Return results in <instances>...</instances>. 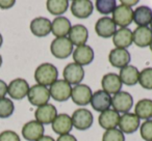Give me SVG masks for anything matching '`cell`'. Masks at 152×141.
Segmentation results:
<instances>
[{
  "mask_svg": "<svg viewBox=\"0 0 152 141\" xmlns=\"http://www.w3.org/2000/svg\"><path fill=\"white\" fill-rule=\"evenodd\" d=\"M47 11L53 16H61L67 12L69 7L68 0H48L46 2Z\"/></svg>",
  "mask_w": 152,
  "mask_h": 141,
  "instance_id": "cell-30",
  "label": "cell"
},
{
  "mask_svg": "<svg viewBox=\"0 0 152 141\" xmlns=\"http://www.w3.org/2000/svg\"><path fill=\"white\" fill-rule=\"evenodd\" d=\"M0 141H20V137L14 131H3L0 133Z\"/></svg>",
  "mask_w": 152,
  "mask_h": 141,
  "instance_id": "cell-36",
  "label": "cell"
},
{
  "mask_svg": "<svg viewBox=\"0 0 152 141\" xmlns=\"http://www.w3.org/2000/svg\"><path fill=\"white\" fill-rule=\"evenodd\" d=\"M113 43L119 49H126L132 44V31L129 28H120L115 32Z\"/></svg>",
  "mask_w": 152,
  "mask_h": 141,
  "instance_id": "cell-23",
  "label": "cell"
},
{
  "mask_svg": "<svg viewBox=\"0 0 152 141\" xmlns=\"http://www.w3.org/2000/svg\"><path fill=\"white\" fill-rule=\"evenodd\" d=\"M89 38V31L86 26L81 24H76L72 26L69 31V40L73 44V46H83L86 45Z\"/></svg>",
  "mask_w": 152,
  "mask_h": 141,
  "instance_id": "cell-21",
  "label": "cell"
},
{
  "mask_svg": "<svg viewBox=\"0 0 152 141\" xmlns=\"http://www.w3.org/2000/svg\"><path fill=\"white\" fill-rule=\"evenodd\" d=\"M113 21L116 26L121 28H127L133 21V9L126 5H117L113 12Z\"/></svg>",
  "mask_w": 152,
  "mask_h": 141,
  "instance_id": "cell-5",
  "label": "cell"
},
{
  "mask_svg": "<svg viewBox=\"0 0 152 141\" xmlns=\"http://www.w3.org/2000/svg\"><path fill=\"white\" fill-rule=\"evenodd\" d=\"M133 105V99L127 91H120L112 98V106L119 113H128Z\"/></svg>",
  "mask_w": 152,
  "mask_h": 141,
  "instance_id": "cell-8",
  "label": "cell"
},
{
  "mask_svg": "<svg viewBox=\"0 0 152 141\" xmlns=\"http://www.w3.org/2000/svg\"><path fill=\"white\" fill-rule=\"evenodd\" d=\"M30 31L38 38L47 36L51 32V21L44 17L36 18L30 22Z\"/></svg>",
  "mask_w": 152,
  "mask_h": 141,
  "instance_id": "cell-20",
  "label": "cell"
},
{
  "mask_svg": "<svg viewBox=\"0 0 152 141\" xmlns=\"http://www.w3.org/2000/svg\"><path fill=\"white\" fill-rule=\"evenodd\" d=\"M44 126L37 120L26 122L22 128V136L28 141H37L44 136Z\"/></svg>",
  "mask_w": 152,
  "mask_h": 141,
  "instance_id": "cell-12",
  "label": "cell"
},
{
  "mask_svg": "<svg viewBox=\"0 0 152 141\" xmlns=\"http://www.w3.org/2000/svg\"><path fill=\"white\" fill-rule=\"evenodd\" d=\"M150 29L152 30V21H151V23H150Z\"/></svg>",
  "mask_w": 152,
  "mask_h": 141,
  "instance_id": "cell-45",
  "label": "cell"
},
{
  "mask_svg": "<svg viewBox=\"0 0 152 141\" xmlns=\"http://www.w3.org/2000/svg\"><path fill=\"white\" fill-rule=\"evenodd\" d=\"M27 98L31 105L40 107V106L48 104L51 97H50V93H49V89L46 86L36 84L34 86L29 87Z\"/></svg>",
  "mask_w": 152,
  "mask_h": 141,
  "instance_id": "cell-3",
  "label": "cell"
},
{
  "mask_svg": "<svg viewBox=\"0 0 152 141\" xmlns=\"http://www.w3.org/2000/svg\"><path fill=\"white\" fill-rule=\"evenodd\" d=\"M102 141H125V136L119 129H110L104 132Z\"/></svg>",
  "mask_w": 152,
  "mask_h": 141,
  "instance_id": "cell-34",
  "label": "cell"
},
{
  "mask_svg": "<svg viewBox=\"0 0 152 141\" xmlns=\"http://www.w3.org/2000/svg\"><path fill=\"white\" fill-rule=\"evenodd\" d=\"M149 47H150V50H151V52H152V40H151V44L149 45Z\"/></svg>",
  "mask_w": 152,
  "mask_h": 141,
  "instance_id": "cell-44",
  "label": "cell"
},
{
  "mask_svg": "<svg viewBox=\"0 0 152 141\" xmlns=\"http://www.w3.org/2000/svg\"><path fill=\"white\" fill-rule=\"evenodd\" d=\"M134 114L140 119H151L152 118V100L143 99L137 103Z\"/></svg>",
  "mask_w": 152,
  "mask_h": 141,
  "instance_id": "cell-29",
  "label": "cell"
},
{
  "mask_svg": "<svg viewBox=\"0 0 152 141\" xmlns=\"http://www.w3.org/2000/svg\"><path fill=\"white\" fill-rule=\"evenodd\" d=\"M96 9L102 15H108L113 14L117 4L115 0H97L95 2Z\"/></svg>",
  "mask_w": 152,
  "mask_h": 141,
  "instance_id": "cell-31",
  "label": "cell"
},
{
  "mask_svg": "<svg viewBox=\"0 0 152 141\" xmlns=\"http://www.w3.org/2000/svg\"><path fill=\"white\" fill-rule=\"evenodd\" d=\"M34 116H36V120L40 124H52V121L57 116V110L52 104H46L37 108Z\"/></svg>",
  "mask_w": 152,
  "mask_h": 141,
  "instance_id": "cell-14",
  "label": "cell"
},
{
  "mask_svg": "<svg viewBox=\"0 0 152 141\" xmlns=\"http://www.w3.org/2000/svg\"><path fill=\"white\" fill-rule=\"evenodd\" d=\"M50 51L54 57L58 59H65L73 52V44L69 38H56L50 45Z\"/></svg>",
  "mask_w": 152,
  "mask_h": 141,
  "instance_id": "cell-2",
  "label": "cell"
},
{
  "mask_svg": "<svg viewBox=\"0 0 152 141\" xmlns=\"http://www.w3.org/2000/svg\"><path fill=\"white\" fill-rule=\"evenodd\" d=\"M58 77V71L52 63L45 62L40 64L34 72V80L43 86H51Z\"/></svg>",
  "mask_w": 152,
  "mask_h": 141,
  "instance_id": "cell-1",
  "label": "cell"
},
{
  "mask_svg": "<svg viewBox=\"0 0 152 141\" xmlns=\"http://www.w3.org/2000/svg\"><path fill=\"white\" fill-rule=\"evenodd\" d=\"M37 141H55V140L50 136H42L39 140H37Z\"/></svg>",
  "mask_w": 152,
  "mask_h": 141,
  "instance_id": "cell-41",
  "label": "cell"
},
{
  "mask_svg": "<svg viewBox=\"0 0 152 141\" xmlns=\"http://www.w3.org/2000/svg\"><path fill=\"white\" fill-rule=\"evenodd\" d=\"M152 21V9L149 7L141 5L133 11V22L139 27H147Z\"/></svg>",
  "mask_w": 152,
  "mask_h": 141,
  "instance_id": "cell-26",
  "label": "cell"
},
{
  "mask_svg": "<svg viewBox=\"0 0 152 141\" xmlns=\"http://www.w3.org/2000/svg\"><path fill=\"white\" fill-rule=\"evenodd\" d=\"M130 53L126 49H119L115 48L110 52L108 55V61L115 67L123 69L126 65H129L130 62Z\"/></svg>",
  "mask_w": 152,
  "mask_h": 141,
  "instance_id": "cell-15",
  "label": "cell"
},
{
  "mask_svg": "<svg viewBox=\"0 0 152 141\" xmlns=\"http://www.w3.org/2000/svg\"><path fill=\"white\" fill-rule=\"evenodd\" d=\"M119 119H120V114L115 110L108 109L101 112L98 121H99L100 127L103 128L104 130H110V129H116L119 124Z\"/></svg>",
  "mask_w": 152,
  "mask_h": 141,
  "instance_id": "cell-25",
  "label": "cell"
},
{
  "mask_svg": "<svg viewBox=\"0 0 152 141\" xmlns=\"http://www.w3.org/2000/svg\"><path fill=\"white\" fill-rule=\"evenodd\" d=\"M72 124L79 131H86L90 129L93 124L94 117L91 111L85 108H80L73 112L72 114Z\"/></svg>",
  "mask_w": 152,
  "mask_h": 141,
  "instance_id": "cell-4",
  "label": "cell"
},
{
  "mask_svg": "<svg viewBox=\"0 0 152 141\" xmlns=\"http://www.w3.org/2000/svg\"><path fill=\"white\" fill-rule=\"evenodd\" d=\"M91 105L95 111L103 112L112 106V97L104 90H97L92 95Z\"/></svg>",
  "mask_w": 152,
  "mask_h": 141,
  "instance_id": "cell-18",
  "label": "cell"
},
{
  "mask_svg": "<svg viewBox=\"0 0 152 141\" xmlns=\"http://www.w3.org/2000/svg\"><path fill=\"white\" fill-rule=\"evenodd\" d=\"M95 31L100 38H108L114 36L117 31V26L114 23L112 18L103 17L100 18L95 24Z\"/></svg>",
  "mask_w": 152,
  "mask_h": 141,
  "instance_id": "cell-16",
  "label": "cell"
},
{
  "mask_svg": "<svg viewBox=\"0 0 152 141\" xmlns=\"http://www.w3.org/2000/svg\"><path fill=\"white\" fill-rule=\"evenodd\" d=\"M50 97L57 102H65L71 98L72 86L65 80H56L49 88Z\"/></svg>",
  "mask_w": 152,
  "mask_h": 141,
  "instance_id": "cell-6",
  "label": "cell"
},
{
  "mask_svg": "<svg viewBox=\"0 0 152 141\" xmlns=\"http://www.w3.org/2000/svg\"><path fill=\"white\" fill-rule=\"evenodd\" d=\"M16 1L15 0H0V9H11L15 5Z\"/></svg>",
  "mask_w": 152,
  "mask_h": 141,
  "instance_id": "cell-37",
  "label": "cell"
},
{
  "mask_svg": "<svg viewBox=\"0 0 152 141\" xmlns=\"http://www.w3.org/2000/svg\"><path fill=\"white\" fill-rule=\"evenodd\" d=\"M56 141H77V139L75 138V136L71 134H66V135H61L57 138Z\"/></svg>",
  "mask_w": 152,
  "mask_h": 141,
  "instance_id": "cell-39",
  "label": "cell"
},
{
  "mask_svg": "<svg viewBox=\"0 0 152 141\" xmlns=\"http://www.w3.org/2000/svg\"><path fill=\"white\" fill-rule=\"evenodd\" d=\"M152 30L149 27H137L132 32V42L137 47L145 48L151 44Z\"/></svg>",
  "mask_w": 152,
  "mask_h": 141,
  "instance_id": "cell-24",
  "label": "cell"
},
{
  "mask_svg": "<svg viewBox=\"0 0 152 141\" xmlns=\"http://www.w3.org/2000/svg\"><path fill=\"white\" fill-rule=\"evenodd\" d=\"M137 2H139L137 0H133V1H125V0H122V1H121V4L126 5V7H131L132 5H135V4H137Z\"/></svg>",
  "mask_w": 152,
  "mask_h": 141,
  "instance_id": "cell-40",
  "label": "cell"
},
{
  "mask_svg": "<svg viewBox=\"0 0 152 141\" xmlns=\"http://www.w3.org/2000/svg\"><path fill=\"white\" fill-rule=\"evenodd\" d=\"M28 90H29V85L27 81L22 78L15 79L7 85V93L12 99L15 100H22L23 98L27 97Z\"/></svg>",
  "mask_w": 152,
  "mask_h": 141,
  "instance_id": "cell-10",
  "label": "cell"
},
{
  "mask_svg": "<svg viewBox=\"0 0 152 141\" xmlns=\"http://www.w3.org/2000/svg\"><path fill=\"white\" fill-rule=\"evenodd\" d=\"M139 83L143 88L152 89V67H146L140 72Z\"/></svg>",
  "mask_w": 152,
  "mask_h": 141,
  "instance_id": "cell-33",
  "label": "cell"
},
{
  "mask_svg": "<svg viewBox=\"0 0 152 141\" xmlns=\"http://www.w3.org/2000/svg\"><path fill=\"white\" fill-rule=\"evenodd\" d=\"M7 93V84L0 79V99H3Z\"/></svg>",
  "mask_w": 152,
  "mask_h": 141,
  "instance_id": "cell-38",
  "label": "cell"
},
{
  "mask_svg": "<svg viewBox=\"0 0 152 141\" xmlns=\"http://www.w3.org/2000/svg\"><path fill=\"white\" fill-rule=\"evenodd\" d=\"M94 5L90 0H74L71 3V13L78 19H87L93 14Z\"/></svg>",
  "mask_w": 152,
  "mask_h": 141,
  "instance_id": "cell-11",
  "label": "cell"
},
{
  "mask_svg": "<svg viewBox=\"0 0 152 141\" xmlns=\"http://www.w3.org/2000/svg\"><path fill=\"white\" fill-rule=\"evenodd\" d=\"M15 105L13 101L7 98L0 99V118H7L14 113Z\"/></svg>",
  "mask_w": 152,
  "mask_h": 141,
  "instance_id": "cell-32",
  "label": "cell"
},
{
  "mask_svg": "<svg viewBox=\"0 0 152 141\" xmlns=\"http://www.w3.org/2000/svg\"><path fill=\"white\" fill-rule=\"evenodd\" d=\"M142 138L145 141H152V119L146 120L140 129Z\"/></svg>",
  "mask_w": 152,
  "mask_h": 141,
  "instance_id": "cell-35",
  "label": "cell"
},
{
  "mask_svg": "<svg viewBox=\"0 0 152 141\" xmlns=\"http://www.w3.org/2000/svg\"><path fill=\"white\" fill-rule=\"evenodd\" d=\"M1 64H2V57L0 55V67H1Z\"/></svg>",
  "mask_w": 152,
  "mask_h": 141,
  "instance_id": "cell-43",
  "label": "cell"
},
{
  "mask_svg": "<svg viewBox=\"0 0 152 141\" xmlns=\"http://www.w3.org/2000/svg\"><path fill=\"white\" fill-rule=\"evenodd\" d=\"M2 43H3V38H2V35L0 33V47L2 46Z\"/></svg>",
  "mask_w": 152,
  "mask_h": 141,
  "instance_id": "cell-42",
  "label": "cell"
},
{
  "mask_svg": "<svg viewBox=\"0 0 152 141\" xmlns=\"http://www.w3.org/2000/svg\"><path fill=\"white\" fill-rule=\"evenodd\" d=\"M73 124H72V119L68 114L61 113L55 117V119L52 121V130L54 133L61 135L69 134L71 132Z\"/></svg>",
  "mask_w": 152,
  "mask_h": 141,
  "instance_id": "cell-22",
  "label": "cell"
},
{
  "mask_svg": "<svg viewBox=\"0 0 152 141\" xmlns=\"http://www.w3.org/2000/svg\"><path fill=\"white\" fill-rule=\"evenodd\" d=\"M64 80L67 81L70 85H78L85 78V69L77 63H69L65 67L63 72Z\"/></svg>",
  "mask_w": 152,
  "mask_h": 141,
  "instance_id": "cell-7",
  "label": "cell"
},
{
  "mask_svg": "<svg viewBox=\"0 0 152 141\" xmlns=\"http://www.w3.org/2000/svg\"><path fill=\"white\" fill-rule=\"evenodd\" d=\"M93 93L92 89L86 84H78L72 87L71 99L76 105L78 106H86L91 103V99Z\"/></svg>",
  "mask_w": 152,
  "mask_h": 141,
  "instance_id": "cell-9",
  "label": "cell"
},
{
  "mask_svg": "<svg viewBox=\"0 0 152 141\" xmlns=\"http://www.w3.org/2000/svg\"><path fill=\"white\" fill-rule=\"evenodd\" d=\"M118 126L123 134H132L139 129L140 118L134 113H124L120 116Z\"/></svg>",
  "mask_w": 152,
  "mask_h": 141,
  "instance_id": "cell-13",
  "label": "cell"
},
{
  "mask_svg": "<svg viewBox=\"0 0 152 141\" xmlns=\"http://www.w3.org/2000/svg\"><path fill=\"white\" fill-rule=\"evenodd\" d=\"M94 50L88 45L79 46L73 51V59L75 63L81 65H89L94 60Z\"/></svg>",
  "mask_w": 152,
  "mask_h": 141,
  "instance_id": "cell-17",
  "label": "cell"
},
{
  "mask_svg": "<svg viewBox=\"0 0 152 141\" xmlns=\"http://www.w3.org/2000/svg\"><path fill=\"white\" fill-rule=\"evenodd\" d=\"M71 22L66 17H57L51 22V32L56 38H65L71 29Z\"/></svg>",
  "mask_w": 152,
  "mask_h": 141,
  "instance_id": "cell-27",
  "label": "cell"
},
{
  "mask_svg": "<svg viewBox=\"0 0 152 141\" xmlns=\"http://www.w3.org/2000/svg\"><path fill=\"white\" fill-rule=\"evenodd\" d=\"M140 72L139 69L134 65H126L125 67L121 69L120 77L122 84H125L127 86H133L139 82Z\"/></svg>",
  "mask_w": 152,
  "mask_h": 141,
  "instance_id": "cell-28",
  "label": "cell"
},
{
  "mask_svg": "<svg viewBox=\"0 0 152 141\" xmlns=\"http://www.w3.org/2000/svg\"><path fill=\"white\" fill-rule=\"evenodd\" d=\"M102 85V90L107 93L108 95L110 93H120L121 88H122V81H121L119 75L115 74V73H108V74L104 75L103 78L101 80Z\"/></svg>",
  "mask_w": 152,
  "mask_h": 141,
  "instance_id": "cell-19",
  "label": "cell"
}]
</instances>
